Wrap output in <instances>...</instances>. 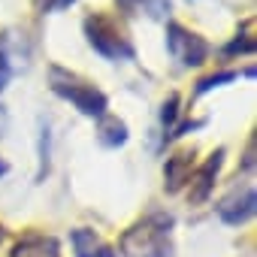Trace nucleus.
<instances>
[{
  "mask_svg": "<svg viewBox=\"0 0 257 257\" xmlns=\"http://www.w3.org/2000/svg\"><path fill=\"white\" fill-rule=\"evenodd\" d=\"M170 215H149L121 236V251L127 257H170Z\"/></svg>",
  "mask_w": 257,
  "mask_h": 257,
  "instance_id": "f257e3e1",
  "label": "nucleus"
},
{
  "mask_svg": "<svg viewBox=\"0 0 257 257\" xmlns=\"http://www.w3.org/2000/svg\"><path fill=\"white\" fill-rule=\"evenodd\" d=\"M49 85H52V91H55L58 97L70 100V103H73L82 115H88V118H100V115H106V109H109V100H106V94H103L97 85L85 82L82 76H76V73H70V70H64V67H49Z\"/></svg>",
  "mask_w": 257,
  "mask_h": 257,
  "instance_id": "f03ea898",
  "label": "nucleus"
},
{
  "mask_svg": "<svg viewBox=\"0 0 257 257\" xmlns=\"http://www.w3.org/2000/svg\"><path fill=\"white\" fill-rule=\"evenodd\" d=\"M85 37L94 46V52H100L109 61H124V58H134V46L131 40L124 37V31L115 25V19L94 13L85 19Z\"/></svg>",
  "mask_w": 257,
  "mask_h": 257,
  "instance_id": "7ed1b4c3",
  "label": "nucleus"
},
{
  "mask_svg": "<svg viewBox=\"0 0 257 257\" xmlns=\"http://www.w3.org/2000/svg\"><path fill=\"white\" fill-rule=\"evenodd\" d=\"M167 49H170V55H173L179 64H185V67H197V64H203L206 55H209V43H206L200 34L182 28L179 22H170V25H167Z\"/></svg>",
  "mask_w": 257,
  "mask_h": 257,
  "instance_id": "20e7f679",
  "label": "nucleus"
},
{
  "mask_svg": "<svg viewBox=\"0 0 257 257\" xmlns=\"http://www.w3.org/2000/svg\"><path fill=\"white\" fill-rule=\"evenodd\" d=\"M254 206H257V197H254V188H242V191H233L221 206H218V215L227 221V224H245L251 215H254Z\"/></svg>",
  "mask_w": 257,
  "mask_h": 257,
  "instance_id": "39448f33",
  "label": "nucleus"
},
{
  "mask_svg": "<svg viewBox=\"0 0 257 257\" xmlns=\"http://www.w3.org/2000/svg\"><path fill=\"white\" fill-rule=\"evenodd\" d=\"M221 164H224V149H218V152L188 179V182H191V203H203V200L212 194V185H215V176H218Z\"/></svg>",
  "mask_w": 257,
  "mask_h": 257,
  "instance_id": "423d86ee",
  "label": "nucleus"
},
{
  "mask_svg": "<svg viewBox=\"0 0 257 257\" xmlns=\"http://www.w3.org/2000/svg\"><path fill=\"white\" fill-rule=\"evenodd\" d=\"M73 251L76 257H115V251L94 233V230H73Z\"/></svg>",
  "mask_w": 257,
  "mask_h": 257,
  "instance_id": "0eeeda50",
  "label": "nucleus"
},
{
  "mask_svg": "<svg viewBox=\"0 0 257 257\" xmlns=\"http://www.w3.org/2000/svg\"><path fill=\"white\" fill-rule=\"evenodd\" d=\"M13 257H61V248L52 236H25L13 248Z\"/></svg>",
  "mask_w": 257,
  "mask_h": 257,
  "instance_id": "6e6552de",
  "label": "nucleus"
},
{
  "mask_svg": "<svg viewBox=\"0 0 257 257\" xmlns=\"http://www.w3.org/2000/svg\"><path fill=\"white\" fill-rule=\"evenodd\" d=\"M97 140L109 149H118L127 143V124L115 115H100V131H97Z\"/></svg>",
  "mask_w": 257,
  "mask_h": 257,
  "instance_id": "1a4fd4ad",
  "label": "nucleus"
},
{
  "mask_svg": "<svg viewBox=\"0 0 257 257\" xmlns=\"http://www.w3.org/2000/svg\"><path fill=\"white\" fill-rule=\"evenodd\" d=\"M191 179V152H179L167 161V191H179Z\"/></svg>",
  "mask_w": 257,
  "mask_h": 257,
  "instance_id": "9d476101",
  "label": "nucleus"
},
{
  "mask_svg": "<svg viewBox=\"0 0 257 257\" xmlns=\"http://www.w3.org/2000/svg\"><path fill=\"white\" fill-rule=\"evenodd\" d=\"M236 76H239V73H233V70H221V73H212V76L200 79V82H197V97L206 94V91H212V88H218V85H224V82H233Z\"/></svg>",
  "mask_w": 257,
  "mask_h": 257,
  "instance_id": "9b49d317",
  "label": "nucleus"
},
{
  "mask_svg": "<svg viewBox=\"0 0 257 257\" xmlns=\"http://www.w3.org/2000/svg\"><path fill=\"white\" fill-rule=\"evenodd\" d=\"M10 76H13V64H10V52H7V37L0 34V91L10 85Z\"/></svg>",
  "mask_w": 257,
  "mask_h": 257,
  "instance_id": "f8f14e48",
  "label": "nucleus"
},
{
  "mask_svg": "<svg viewBox=\"0 0 257 257\" xmlns=\"http://www.w3.org/2000/svg\"><path fill=\"white\" fill-rule=\"evenodd\" d=\"M251 31H254V25L251 22H245V40H233L230 46H227V52H254V37H251Z\"/></svg>",
  "mask_w": 257,
  "mask_h": 257,
  "instance_id": "ddd939ff",
  "label": "nucleus"
},
{
  "mask_svg": "<svg viewBox=\"0 0 257 257\" xmlns=\"http://www.w3.org/2000/svg\"><path fill=\"white\" fill-rule=\"evenodd\" d=\"M76 0H34V7L40 10V13H55V10H67V7H73Z\"/></svg>",
  "mask_w": 257,
  "mask_h": 257,
  "instance_id": "4468645a",
  "label": "nucleus"
},
{
  "mask_svg": "<svg viewBox=\"0 0 257 257\" xmlns=\"http://www.w3.org/2000/svg\"><path fill=\"white\" fill-rule=\"evenodd\" d=\"M176 115H179V97H176V94H170V100L164 103V112H161V118H164V124L170 127V124L176 121Z\"/></svg>",
  "mask_w": 257,
  "mask_h": 257,
  "instance_id": "2eb2a0df",
  "label": "nucleus"
},
{
  "mask_svg": "<svg viewBox=\"0 0 257 257\" xmlns=\"http://www.w3.org/2000/svg\"><path fill=\"white\" fill-rule=\"evenodd\" d=\"M118 4H121V10H124V13H137V7L143 4V0H118Z\"/></svg>",
  "mask_w": 257,
  "mask_h": 257,
  "instance_id": "dca6fc26",
  "label": "nucleus"
},
{
  "mask_svg": "<svg viewBox=\"0 0 257 257\" xmlns=\"http://www.w3.org/2000/svg\"><path fill=\"white\" fill-rule=\"evenodd\" d=\"M7 170H10V167H7V164H4V161H0V176H4V173H7Z\"/></svg>",
  "mask_w": 257,
  "mask_h": 257,
  "instance_id": "f3484780",
  "label": "nucleus"
},
{
  "mask_svg": "<svg viewBox=\"0 0 257 257\" xmlns=\"http://www.w3.org/2000/svg\"><path fill=\"white\" fill-rule=\"evenodd\" d=\"M0 236H4V230H0Z\"/></svg>",
  "mask_w": 257,
  "mask_h": 257,
  "instance_id": "a211bd4d",
  "label": "nucleus"
}]
</instances>
